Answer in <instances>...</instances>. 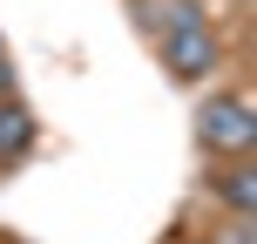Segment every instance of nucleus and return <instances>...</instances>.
Segmentation results:
<instances>
[{
  "instance_id": "nucleus-5",
  "label": "nucleus",
  "mask_w": 257,
  "mask_h": 244,
  "mask_svg": "<svg viewBox=\"0 0 257 244\" xmlns=\"http://www.w3.org/2000/svg\"><path fill=\"white\" fill-rule=\"evenodd\" d=\"M7 89H14V68H7V54H0V102H7Z\"/></svg>"
},
{
  "instance_id": "nucleus-1",
  "label": "nucleus",
  "mask_w": 257,
  "mask_h": 244,
  "mask_svg": "<svg viewBox=\"0 0 257 244\" xmlns=\"http://www.w3.org/2000/svg\"><path fill=\"white\" fill-rule=\"evenodd\" d=\"M163 61H169V75H183V82H196L210 61H217V41H210L203 14H196L190 0H176L169 21H163Z\"/></svg>"
},
{
  "instance_id": "nucleus-3",
  "label": "nucleus",
  "mask_w": 257,
  "mask_h": 244,
  "mask_svg": "<svg viewBox=\"0 0 257 244\" xmlns=\"http://www.w3.org/2000/svg\"><path fill=\"white\" fill-rule=\"evenodd\" d=\"M27 142H34V116H27V109L7 95V102H0V170H14V163H21V156H27Z\"/></svg>"
},
{
  "instance_id": "nucleus-4",
  "label": "nucleus",
  "mask_w": 257,
  "mask_h": 244,
  "mask_svg": "<svg viewBox=\"0 0 257 244\" xmlns=\"http://www.w3.org/2000/svg\"><path fill=\"white\" fill-rule=\"evenodd\" d=\"M217 197H223L230 210H250V170H237V177H223V183H217Z\"/></svg>"
},
{
  "instance_id": "nucleus-2",
  "label": "nucleus",
  "mask_w": 257,
  "mask_h": 244,
  "mask_svg": "<svg viewBox=\"0 0 257 244\" xmlns=\"http://www.w3.org/2000/svg\"><path fill=\"white\" fill-rule=\"evenodd\" d=\"M196 136H203L210 156H237V149H250V102H244V95H210L203 116H196Z\"/></svg>"
}]
</instances>
